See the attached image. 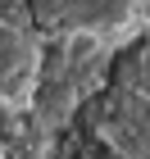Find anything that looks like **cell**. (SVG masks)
I'll list each match as a JSON object with an SVG mask.
<instances>
[{
  "mask_svg": "<svg viewBox=\"0 0 150 159\" xmlns=\"http://www.w3.org/2000/svg\"><path fill=\"white\" fill-rule=\"evenodd\" d=\"M41 37L91 46L100 55L123 50L150 27V0H23Z\"/></svg>",
  "mask_w": 150,
  "mask_h": 159,
  "instance_id": "obj_1",
  "label": "cell"
},
{
  "mask_svg": "<svg viewBox=\"0 0 150 159\" xmlns=\"http://www.w3.org/2000/svg\"><path fill=\"white\" fill-rule=\"evenodd\" d=\"M41 59H46V37L27 14L0 9V118L27 109L41 82Z\"/></svg>",
  "mask_w": 150,
  "mask_h": 159,
  "instance_id": "obj_2",
  "label": "cell"
},
{
  "mask_svg": "<svg viewBox=\"0 0 150 159\" xmlns=\"http://www.w3.org/2000/svg\"><path fill=\"white\" fill-rule=\"evenodd\" d=\"M0 5H23V0H0Z\"/></svg>",
  "mask_w": 150,
  "mask_h": 159,
  "instance_id": "obj_3",
  "label": "cell"
}]
</instances>
